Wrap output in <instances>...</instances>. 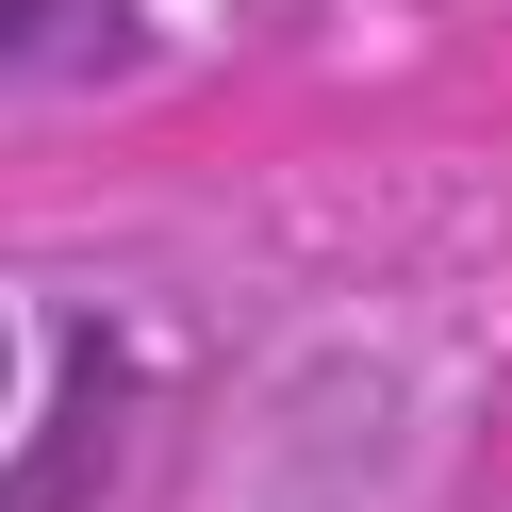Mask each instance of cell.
I'll use <instances>...</instances> for the list:
<instances>
[{"label": "cell", "mask_w": 512, "mask_h": 512, "mask_svg": "<svg viewBox=\"0 0 512 512\" xmlns=\"http://www.w3.org/2000/svg\"><path fill=\"white\" fill-rule=\"evenodd\" d=\"M0 380H17V347H0Z\"/></svg>", "instance_id": "cell-2"}, {"label": "cell", "mask_w": 512, "mask_h": 512, "mask_svg": "<svg viewBox=\"0 0 512 512\" xmlns=\"http://www.w3.org/2000/svg\"><path fill=\"white\" fill-rule=\"evenodd\" d=\"M50 17H67V0H0V50H34V34H50Z\"/></svg>", "instance_id": "cell-1"}]
</instances>
